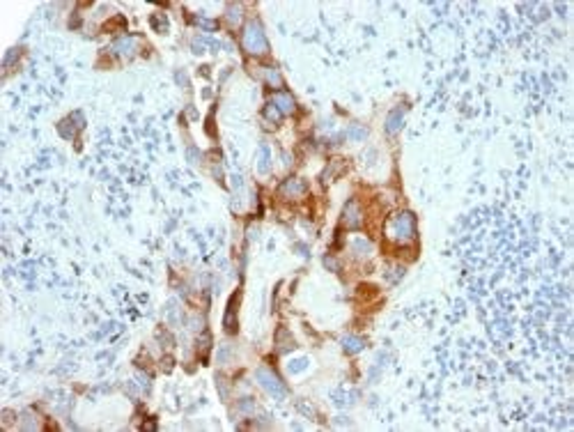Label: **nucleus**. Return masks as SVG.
<instances>
[{"mask_svg":"<svg viewBox=\"0 0 574 432\" xmlns=\"http://www.w3.org/2000/svg\"><path fill=\"white\" fill-rule=\"evenodd\" d=\"M388 232H391V239L400 241V244H409L416 237V221L411 212H402V214L393 216L388 221Z\"/></svg>","mask_w":574,"mask_h":432,"instance_id":"obj_1","label":"nucleus"},{"mask_svg":"<svg viewBox=\"0 0 574 432\" xmlns=\"http://www.w3.org/2000/svg\"><path fill=\"white\" fill-rule=\"evenodd\" d=\"M244 46L248 53L253 55H264L269 51V44H267V37H264L262 32V26H260L258 21L248 23L244 30Z\"/></svg>","mask_w":574,"mask_h":432,"instance_id":"obj_2","label":"nucleus"},{"mask_svg":"<svg viewBox=\"0 0 574 432\" xmlns=\"http://www.w3.org/2000/svg\"><path fill=\"white\" fill-rule=\"evenodd\" d=\"M258 382H260V386H262L264 391H269L273 398H278V400H283V398L287 396V388L283 386V382L271 373V370L260 368L258 370Z\"/></svg>","mask_w":574,"mask_h":432,"instance_id":"obj_3","label":"nucleus"},{"mask_svg":"<svg viewBox=\"0 0 574 432\" xmlns=\"http://www.w3.org/2000/svg\"><path fill=\"white\" fill-rule=\"evenodd\" d=\"M343 223L345 228H349V230H356V228H360V223H363V214H360L358 210V202H347V207H345L343 212Z\"/></svg>","mask_w":574,"mask_h":432,"instance_id":"obj_4","label":"nucleus"},{"mask_svg":"<svg viewBox=\"0 0 574 432\" xmlns=\"http://www.w3.org/2000/svg\"><path fill=\"white\" fill-rule=\"evenodd\" d=\"M281 193L285 198H299V196H303V193H306V184L301 182V179H287L285 184H283L281 187Z\"/></svg>","mask_w":574,"mask_h":432,"instance_id":"obj_5","label":"nucleus"},{"mask_svg":"<svg viewBox=\"0 0 574 432\" xmlns=\"http://www.w3.org/2000/svg\"><path fill=\"white\" fill-rule=\"evenodd\" d=\"M402 122H405V111H402V108H395L386 120V131L388 134H397V131L402 129Z\"/></svg>","mask_w":574,"mask_h":432,"instance_id":"obj_6","label":"nucleus"},{"mask_svg":"<svg viewBox=\"0 0 574 432\" xmlns=\"http://www.w3.org/2000/svg\"><path fill=\"white\" fill-rule=\"evenodd\" d=\"M237 299H239V294H235V297L230 299V303H227V313H225V329L230 331V334H235L237 331V320H235V313H237Z\"/></svg>","mask_w":574,"mask_h":432,"instance_id":"obj_7","label":"nucleus"},{"mask_svg":"<svg viewBox=\"0 0 574 432\" xmlns=\"http://www.w3.org/2000/svg\"><path fill=\"white\" fill-rule=\"evenodd\" d=\"M136 44H138V39H134V37H126V39H120L117 44H113V51H117V53H124V55H134Z\"/></svg>","mask_w":574,"mask_h":432,"instance_id":"obj_8","label":"nucleus"},{"mask_svg":"<svg viewBox=\"0 0 574 432\" xmlns=\"http://www.w3.org/2000/svg\"><path fill=\"white\" fill-rule=\"evenodd\" d=\"M352 251L358 255V258H368L372 253V244L368 239H354L352 241Z\"/></svg>","mask_w":574,"mask_h":432,"instance_id":"obj_9","label":"nucleus"},{"mask_svg":"<svg viewBox=\"0 0 574 432\" xmlns=\"http://www.w3.org/2000/svg\"><path fill=\"white\" fill-rule=\"evenodd\" d=\"M276 108L281 111V115H283V113H292V111H294L292 97H289V94H285V92H281V94L276 97Z\"/></svg>","mask_w":574,"mask_h":432,"instance_id":"obj_10","label":"nucleus"},{"mask_svg":"<svg viewBox=\"0 0 574 432\" xmlns=\"http://www.w3.org/2000/svg\"><path fill=\"white\" fill-rule=\"evenodd\" d=\"M258 170H260V173H269V150H267V145L260 147V154H258Z\"/></svg>","mask_w":574,"mask_h":432,"instance_id":"obj_11","label":"nucleus"},{"mask_svg":"<svg viewBox=\"0 0 574 432\" xmlns=\"http://www.w3.org/2000/svg\"><path fill=\"white\" fill-rule=\"evenodd\" d=\"M347 136H349V138H354V140H365V138H368V129H365V127H360V125H352L347 129Z\"/></svg>","mask_w":574,"mask_h":432,"instance_id":"obj_12","label":"nucleus"},{"mask_svg":"<svg viewBox=\"0 0 574 432\" xmlns=\"http://www.w3.org/2000/svg\"><path fill=\"white\" fill-rule=\"evenodd\" d=\"M343 343H345V352H358V349H363V340H360V338H354V336L345 338Z\"/></svg>","mask_w":574,"mask_h":432,"instance_id":"obj_13","label":"nucleus"},{"mask_svg":"<svg viewBox=\"0 0 574 432\" xmlns=\"http://www.w3.org/2000/svg\"><path fill=\"white\" fill-rule=\"evenodd\" d=\"M264 76H267V80L273 85V88H281L283 80H281V74L276 72V69H264Z\"/></svg>","mask_w":574,"mask_h":432,"instance_id":"obj_14","label":"nucleus"}]
</instances>
